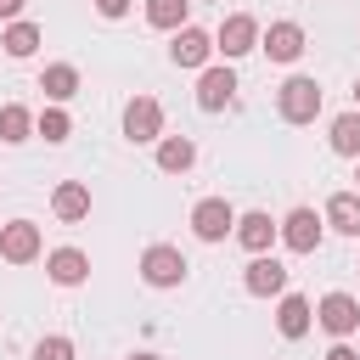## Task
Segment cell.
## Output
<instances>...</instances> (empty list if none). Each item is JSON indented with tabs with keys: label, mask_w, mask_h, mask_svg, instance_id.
Returning <instances> with one entry per match:
<instances>
[{
	"label": "cell",
	"mask_w": 360,
	"mask_h": 360,
	"mask_svg": "<svg viewBox=\"0 0 360 360\" xmlns=\"http://www.w3.org/2000/svg\"><path fill=\"white\" fill-rule=\"evenodd\" d=\"M354 180H360V158H354Z\"/></svg>",
	"instance_id": "4dcf8cb0"
},
{
	"label": "cell",
	"mask_w": 360,
	"mask_h": 360,
	"mask_svg": "<svg viewBox=\"0 0 360 360\" xmlns=\"http://www.w3.org/2000/svg\"><path fill=\"white\" fill-rule=\"evenodd\" d=\"M34 360H73V338H62V332L39 338V343H34Z\"/></svg>",
	"instance_id": "d4e9b609"
},
{
	"label": "cell",
	"mask_w": 360,
	"mask_h": 360,
	"mask_svg": "<svg viewBox=\"0 0 360 360\" xmlns=\"http://www.w3.org/2000/svg\"><path fill=\"white\" fill-rule=\"evenodd\" d=\"M124 135H129L135 146H146V141H163V107H158L152 96H135V101L124 107Z\"/></svg>",
	"instance_id": "8992f818"
},
{
	"label": "cell",
	"mask_w": 360,
	"mask_h": 360,
	"mask_svg": "<svg viewBox=\"0 0 360 360\" xmlns=\"http://www.w3.org/2000/svg\"><path fill=\"white\" fill-rule=\"evenodd\" d=\"M354 107H360V79H354Z\"/></svg>",
	"instance_id": "f546056e"
},
{
	"label": "cell",
	"mask_w": 360,
	"mask_h": 360,
	"mask_svg": "<svg viewBox=\"0 0 360 360\" xmlns=\"http://www.w3.org/2000/svg\"><path fill=\"white\" fill-rule=\"evenodd\" d=\"M45 276H51L56 287H79V281L90 276V259H84L79 248H56V253L45 259Z\"/></svg>",
	"instance_id": "9a60e30c"
},
{
	"label": "cell",
	"mask_w": 360,
	"mask_h": 360,
	"mask_svg": "<svg viewBox=\"0 0 360 360\" xmlns=\"http://www.w3.org/2000/svg\"><path fill=\"white\" fill-rule=\"evenodd\" d=\"M259 51H264L270 62H298V56H304V28H298V22H270V28L259 34Z\"/></svg>",
	"instance_id": "8fae6325"
},
{
	"label": "cell",
	"mask_w": 360,
	"mask_h": 360,
	"mask_svg": "<svg viewBox=\"0 0 360 360\" xmlns=\"http://www.w3.org/2000/svg\"><path fill=\"white\" fill-rule=\"evenodd\" d=\"M326 360H360V354H354V349H349V343H343V338H338V343H332V349H326Z\"/></svg>",
	"instance_id": "83f0119b"
},
{
	"label": "cell",
	"mask_w": 360,
	"mask_h": 360,
	"mask_svg": "<svg viewBox=\"0 0 360 360\" xmlns=\"http://www.w3.org/2000/svg\"><path fill=\"white\" fill-rule=\"evenodd\" d=\"M231 236H236L248 253H270V242L281 236V225H276L264 208H253V214H236V231H231Z\"/></svg>",
	"instance_id": "7c38bea8"
},
{
	"label": "cell",
	"mask_w": 360,
	"mask_h": 360,
	"mask_svg": "<svg viewBox=\"0 0 360 360\" xmlns=\"http://www.w3.org/2000/svg\"><path fill=\"white\" fill-rule=\"evenodd\" d=\"M39 90H45L51 101H73V96H79V68H73V62H51V68L39 73Z\"/></svg>",
	"instance_id": "ac0fdd59"
},
{
	"label": "cell",
	"mask_w": 360,
	"mask_h": 360,
	"mask_svg": "<svg viewBox=\"0 0 360 360\" xmlns=\"http://www.w3.org/2000/svg\"><path fill=\"white\" fill-rule=\"evenodd\" d=\"M39 225L34 219H11V225H0V259L6 264H34L39 259Z\"/></svg>",
	"instance_id": "5b68a950"
},
{
	"label": "cell",
	"mask_w": 360,
	"mask_h": 360,
	"mask_svg": "<svg viewBox=\"0 0 360 360\" xmlns=\"http://www.w3.org/2000/svg\"><path fill=\"white\" fill-rule=\"evenodd\" d=\"M214 51H219L225 62H236V56H248V51H259V22H253L248 11H236V17H225V22H219V34H214Z\"/></svg>",
	"instance_id": "277c9868"
},
{
	"label": "cell",
	"mask_w": 360,
	"mask_h": 360,
	"mask_svg": "<svg viewBox=\"0 0 360 360\" xmlns=\"http://www.w3.org/2000/svg\"><path fill=\"white\" fill-rule=\"evenodd\" d=\"M326 225L343 236H360V191H332L326 197Z\"/></svg>",
	"instance_id": "2e32d148"
},
{
	"label": "cell",
	"mask_w": 360,
	"mask_h": 360,
	"mask_svg": "<svg viewBox=\"0 0 360 360\" xmlns=\"http://www.w3.org/2000/svg\"><path fill=\"white\" fill-rule=\"evenodd\" d=\"M231 96H236V73L231 68H202L197 73V107L202 112H219Z\"/></svg>",
	"instance_id": "4fadbf2b"
},
{
	"label": "cell",
	"mask_w": 360,
	"mask_h": 360,
	"mask_svg": "<svg viewBox=\"0 0 360 360\" xmlns=\"http://www.w3.org/2000/svg\"><path fill=\"white\" fill-rule=\"evenodd\" d=\"M315 321H321L332 338H349V332H360V304H354L349 292H326V298L315 304Z\"/></svg>",
	"instance_id": "ba28073f"
},
{
	"label": "cell",
	"mask_w": 360,
	"mask_h": 360,
	"mask_svg": "<svg viewBox=\"0 0 360 360\" xmlns=\"http://www.w3.org/2000/svg\"><path fill=\"white\" fill-rule=\"evenodd\" d=\"M0 45H6V56H17V62H22V56H34V51H39V22H22V17H17V22H6Z\"/></svg>",
	"instance_id": "ffe728a7"
},
{
	"label": "cell",
	"mask_w": 360,
	"mask_h": 360,
	"mask_svg": "<svg viewBox=\"0 0 360 360\" xmlns=\"http://www.w3.org/2000/svg\"><path fill=\"white\" fill-rule=\"evenodd\" d=\"M186 253L180 248H169V242H152L146 253H141V281L146 287H158V292H169V287H180L186 281Z\"/></svg>",
	"instance_id": "7a4b0ae2"
},
{
	"label": "cell",
	"mask_w": 360,
	"mask_h": 360,
	"mask_svg": "<svg viewBox=\"0 0 360 360\" xmlns=\"http://www.w3.org/2000/svg\"><path fill=\"white\" fill-rule=\"evenodd\" d=\"M169 56H174V68H208V56H214V34H202V28H174V45H169Z\"/></svg>",
	"instance_id": "30bf717a"
},
{
	"label": "cell",
	"mask_w": 360,
	"mask_h": 360,
	"mask_svg": "<svg viewBox=\"0 0 360 360\" xmlns=\"http://www.w3.org/2000/svg\"><path fill=\"white\" fill-rule=\"evenodd\" d=\"M34 135H45V141H51V146H56V141H68V135H73V118H68V112H62V101H51V107H45V112H39V118H34Z\"/></svg>",
	"instance_id": "cb8c5ba5"
},
{
	"label": "cell",
	"mask_w": 360,
	"mask_h": 360,
	"mask_svg": "<svg viewBox=\"0 0 360 360\" xmlns=\"http://www.w3.org/2000/svg\"><path fill=\"white\" fill-rule=\"evenodd\" d=\"M191 231H197V242H225V236L236 231V208H231L225 197H202V202L191 208Z\"/></svg>",
	"instance_id": "3957f363"
},
{
	"label": "cell",
	"mask_w": 360,
	"mask_h": 360,
	"mask_svg": "<svg viewBox=\"0 0 360 360\" xmlns=\"http://www.w3.org/2000/svg\"><path fill=\"white\" fill-rule=\"evenodd\" d=\"M242 287L253 298H270V292H287V264L270 259V253H253V264L242 270Z\"/></svg>",
	"instance_id": "9c48e42d"
},
{
	"label": "cell",
	"mask_w": 360,
	"mask_h": 360,
	"mask_svg": "<svg viewBox=\"0 0 360 360\" xmlns=\"http://www.w3.org/2000/svg\"><path fill=\"white\" fill-rule=\"evenodd\" d=\"M309 326H315L309 298H304V292H281V304H276V332H281V338H304Z\"/></svg>",
	"instance_id": "5bb4252c"
},
{
	"label": "cell",
	"mask_w": 360,
	"mask_h": 360,
	"mask_svg": "<svg viewBox=\"0 0 360 360\" xmlns=\"http://www.w3.org/2000/svg\"><path fill=\"white\" fill-rule=\"evenodd\" d=\"M276 112H281V124H315V112H321V84H315L309 73H292V79L276 90Z\"/></svg>",
	"instance_id": "6da1fadb"
},
{
	"label": "cell",
	"mask_w": 360,
	"mask_h": 360,
	"mask_svg": "<svg viewBox=\"0 0 360 360\" xmlns=\"http://www.w3.org/2000/svg\"><path fill=\"white\" fill-rule=\"evenodd\" d=\"M22 6H28V0H0V22H17V17H22Z\"/></svg>",
	"instance_id": "4316f807"
},
{
	"label": "cell",
	"mask_w": 360,
	"mask_h": 360,
	"mask_svg": "<svg viewBox=\"0 0 360 360\" xmlns=\"http://www.w3.org/2000/svg\"><path fill=\"white\" fill-rule=\"evenodd\" d=\"M186 11H191V0H146V22L152 28H186Z\"/></svg>",
	"instance_id": "603a6c76"
},
{
	"label": "cell",
	"mask_w": 360,
	"mask_h": 360,
	"mask_svg": "<svg viewBox=\"0 0 360 360\" xmlns=\"http://www.w3.org/2000/svg\"><path fill=\"white\" fill-rule=\"evenodd\" d=\"M321 225H326V214H315V208H292V214L281 219V242H287L292 253H315V248H321Z\"/></svg>",
	"instance_id": "52a82bcc"
},
{
	"label": "cell",
	"mask_w": 360,
	"mask_h": 360,
	"mask_svg": "<svg viewBox=\"0 0 360 360\" xmlns=\"http://www.w3.org/2000/svg\"><path fill=\"white\" fill-rule=\"evenodd\" d=\"M129 360H158V354H146V349H141V354H129Z\"/></svg>",
	"instance_id": "f1b7e54d"
},
{
	"label": "cell",
	"mask_w": 360,
	"mask_h": 360,
	"mask_svg": "<svg viewBox=\"0 0 360 360\" xmlns=\"http://www.w3.org/2000/svg\"><path fill=\"white\" fill-rule=\"evenodd\" d=\"M96 11H101V17H107V22H118V17H124V11H129V0H96Z\"/></svg>",
	"instance_id": "484cf974"
},
{
	"label": "cell",
	"mask_w": 360,
	"mask_h": 360,
	"mask_svg": "<svg viewBox=\"0 0 360 360\" xmlns=\"http://www.w3.org/2000/svg\"><path fill=\"white\" fill-rule=\"evenodd\" d=\"M191 163H197V146H191L186 135H163V141H158V169H163V174H186Z\"/></svg>",
	"instance_id": "d6986e66"
},
{
	"label": "cell",
	"mask_w": 360,
	"mask_h": 360,
	"mask_svg": "<svg viewBox=\"0 0 360 360\" xmlns=\"http://www.w3.org/2000/svg\"><path fill=\"white\" fill-rule=\"evenodd\" d=\"M28 135H34V112H28L22 101H6V107H0V141L17 146V141H28Z\"/></svg>",
	"instance_id": "7402d4cb"
},
{
	"label": "cell",
	"mask_w": 360,
	"mask_h": 360,
	"mask_svg": "<svg viewBox=\"0 0 360 360\" xmlns=\"http://www.w3.org/2000/svg\"><path fill=\"white\" fill-rule=\"evenodd\" d=\"M51 208H56V219H68V225L84 219V214H90V186H84V180H62L56 197H51Z\"/></svg>",
	"instance_id": "e0dca14e"
},
{
	"label": "cell",
	"mask_w": 360,
	"mask_h": 360,
	"mask_svg": "<svg viewBox=\"0 0 360 360\" xmlns=\"http://www.w3.org/2000/svg\"><path fill=\"white\" fill-rule=\"evenodd\" d=\"M326 141H332V152H338V158H360V112H338Z\"/></svg>",
	"instance_id": "44dd1931"
}]
</instances>
